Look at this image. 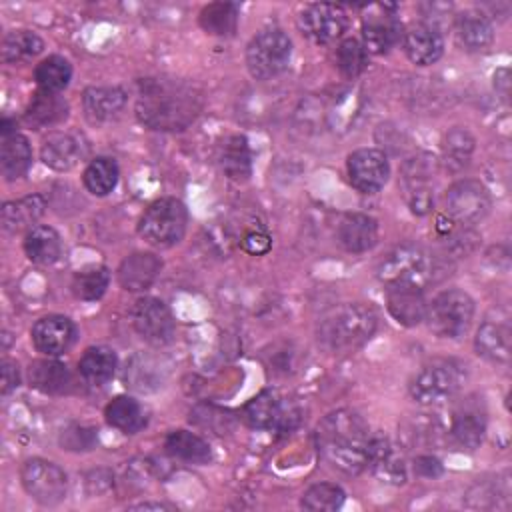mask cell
<instances>
[{"label":"cell","mask_w":512,"mask_h":512,"mask_svg":"<svg viewBox=\"0 0 512 512\" xmlns=\"http://www.w3.org/2000/svg\"><path fill=\"white\" fill-rule=\"evenodd\" d=\"M202 110V94L176 78H144L138 82L136 116L152 130H184Z\"/></svg>","instance_id":"1"},{"label":"cell","mask_w":512,"mask_h":512,"mask_svg":"<svg viewBox=\"0 0 512 512\" xmlns=\"http://www.w3.org/2000/svg\"><path fill=\"white\" fill-rule=\"evenodd\" d=\"M372 434L364 418L340 408L326 414L316 428V446L320 456L344 474H358L366 468Z\"/></svg>","instance_id":"2"},{"label":"cell","mask_w":512,"mask_h":512,"mask_svg":"<svg viewBox=\"0 0 512 512\" xmlns=\"http://www.w3.org/2000/svg\"><path fill=\"white\" fill-rule=\"evenodd\" d=\"M378 316L362 302H346L324 312L316 324V342L328 354H350L376 332Z\"/></svg>","instance_id":"3"},{"label":"cell","mask_w":512,"mask_h":512,"mask_svg":"<svg viewBox=\"0 0 512 512\" xmlns=\"http://www.w3.org/2000/svg\"><path fill=\"white\" fill-rule=\"evenodd\" d=\"M440 270V260L426 248L418 244H400L380 260L376 276L386 288L408 286L424 290L436 280Z\"/></svg>","instance_id":"4"},{"label":"cell","mask_w":512,"mask_h":512,"mask_svg":"<svg viewBox=\"0 0 512 512\" xmlns=\"http://www.w3.org/2000/svg\"><path fill=\"white\" fill-rule=\"evenodd\" d=\"M466 382V364L456 358H434L410 380L408 392L416 404L430 406L452 398Z\"/></svg>","instance_id":"5"},{"label":"cell","mask_w":512,"mask_h":512,"mask_svg":"<svg viewBox=\"0 0 512 512\" xmlns=\"http://www.w3.org/2000/svg\"><path fill=\"white\" fill-rule=\"evenodd\" d=\"M188 224V210L178 198L154 200L138 222V234L152 246L168 248L182 240Z\"/></svg>","instance_id":"6"},{"label":"cell","mask_w":512,"mask_h":512,"mask_svg":"<svg viewBox=\"0 0 512 512\" xmlns=\"http://www.w3.org/2000/svg\"><path fill=\"white\" fill-rule=\"evenodd\" d=\"M474 318V300L458 288L442 290L428 302V328L440 338H460L468 332Z\"/></svg>","instance_id":"7"},{"label":"cell","mask_w":512,"mask_h":512,"mask_svg":"<svg viewBox=\"0 0 512 512\" xmlns=\"http://www.w3.org/2000/svg\"><path fill=\"white\" fill-rule=\"evenodd\" d=\"M292 42L280 28H264L246 46V68L256 80H270L286 70Z\"/></svg>","instance_id":"8"},{"label":"cell","mask_w":512,"mask_h":512,"mask_svg":"<svg viewBox=\"0 0 512 512\" xmlns=\"http://www.w3.org/2000/svg\"><path fill=\"white\" fill-rule=\"evenodd\" d=\"M400 190L404 202L416 216H424L434 208V158L418 154L408 158L400 170Z\"/></svg>","instance_id":"9"},{"label":"cell","mask_w":512,"mask_h":512,"mask_svg":"<svg viewBox=\"0 0 512 512\" xmlns=\"http://www.w3.org/2000/svg\"><path fill=\"white\" fill-rule=\"evenodd\" d=\"M446 216L462 226L478 224L486 218L492 206L488 188L478 180H458L454 182L444 198Z\"/></svg>","instance_id":"10"},{"label":"cell","mask_w":512,"mask_h":512,"mask_svg":"<svg viewBox=\"0 0 512 512\" xmlns=\"http://www.w3.org/2000/svg\"><path fill=\"white\" fill-rule=\"evenodd\" d=\"M24 490L42 506H56L66 498L68 480L64 470L44 458L26 460L20 472Z\"/></svg>","instance_id":"11"},{"label":"cell","mask_w":512,"mask_h":512,"mask_svg":"<svg viewBox=\"0 0 512 512\" xmlns=\"http://www.w3.org/2000/svg\"><path fill=\"white\" fill-rule=\"evenodd\" d=\"M394 4H372L362 16V44L368 54H386L402 38Z\"/></svg>","instance_id":"12"},{"label":"cell","mask_w":512,"mask_h":512,"mask_svg":"<svg viewBox=\"0 0 512 512\" xmlns=\"http://www.w3.org/2000/svg\"><path fill=\"white\" fill-rule=\"evenodd\" d=\"M134 330L152 346H164L172 342L176 332V322L170 308L152 296L140 298L132 308Z\"/></svg>","instance_id":"13"},{"label":"cell","mask_w":512,"mask_h":512,"mask_svg":"<svg viewBox=\"0 0 512 512\" xmlns=\"http://www.w3.org/2000/svg\"><path fill=\"white\" fill-rule=\"evenodd\" d=\"M300 32L316 44L338 40L348 28V14L338 4H308L298 16Z\"/></svg>","instance_id":"14"},{"label":"cell","mask_w":512,"mask_h":512,"mask_svg":"<svg viewBox=\"0 0 512 512\" xmlns=\"http://www.w3.org/2000/svg\"><path fill=\"white\" fill-rule=\"evenodd\" d=\"M242 420L256 430H292L298 420V412L292 406H284L272 390H262L242 408Z\"/></svg>","instance_id":"15"},{"label":"cell","mask_w":512,"mask_h":512,"mask_svg":"<svg viewBox=\"0 0 512 512\" xmlns=\"http://www.w3.org/2000/svg\"><path fill=\"white\" fill-rule=\"evenodd\" d=\"M350 184L362 194H376L390 176L388 156L378 148H360L348 156Z\"/></svg>","instance_id":"16"},{"label":"cell","mask_w":512,"mask_h":512,"mask_svg":"<svg viewBox=\"0 0 512 512\" xmlns=\"http://www.w3.org/2000/svg\"><path fill=\"white\" fill-rule=\"evenodd\" d=\"M486 434V410L482 398L468 396L458 402L450 416V436L466 450H476Z\"/></svg>","instance_id":"17"},{"label":"cell","mask_w":512,"mask_h":512,"mask_svg":"<svg viewBox=\"0 0 512 512\" xmlns=\"http://www.w3.org/2000/svg\"><path fill=\"white\" fill-rule=\"evenodd\" d=\"M366 466L378 480L386 484L398 486L404 484L408 478V464L402 448L386 436H372Z\"/></svg>","instance_id":"18"},{"label":"cell","mask_w":512,"mask_h":512,"mask_svg":"<svg viewBox=\"0 0 512 512\" xmlns=\"http://www.w3.org/2000/svg\"><path fill=\"white\" fill-rule=\"evenodd\" d=\"M32 342L38 352L46 356H60L76 342V326L70 318L50 314L32 326Z\"/></svg>","instance_id":"19"},{"label":"cell","mask_w":512,"mask_h":512,"mask_svg":"<svg viewBox=\"0 0 512 512\" xmlns=\"http://www.w3.org/2000/svg\"><path fill=\"white\" fill-rule=\"evenodd\" d=\"M402 46L410 62L416 66H428L442 56L444 38L438 28L428 22H420L402 34Z\"/></svg>","instance_id":"20"},{"label":"cell","mask_w":512,"mask_h":512,"mask_svg":"<svg viewBox=\"0 0 512 512\" xmlns=\"http://www.w3.org/2000/svg\"><path fill=\"white\" fill-rule=\"evenodd\" d=\"M336 240L346 252H366L378 242V222L360 212L344 214L336 226Z\"/></svg>","instance_id":"21"},{"label":"cell","mask_w":512,"mask_h":512,"mask_svg":"<svg viewBox=\"0 0 512 512\" xmlns=\"http://www.w3.org/2000/svg\"><path fill=\"white\" fill-rule=\"evenodd\" d=\"M476 352L496 364H508L512 354V332L506 320L486 318L474 338Z\"/></svg>","instance_id":"22"},{"label":"cell","mask_w":512,"mask_h":512,"mask_svg":"<svg viewBox=\"0 0 512 512\" xmlns=\"http://www.w3.org/2000/svg\"><path fill=\"white\" fill-rule=\"evenodd\" d=\"M168 366L162 358L152 354H134L124 368V384L138 392H154L164 386Z\"/></svg>","instance_id":"23"},{"label":"cell","mask_w":512,"mask_h":512,"mask_svg":"<svg viewBox=\"0 0 512 512\" xmlns=\"http://www.w3.org/2000/svg\"><path fill=\"white\" fill-rule=\"evenodd\" d=\"M386 308L398 324L416 326L426 318L428 300L422 288L392 286L386 288Z\"/></svg>","instance_id":"24"},{"label":"cell","mask_w":512,"mask_h":512,"mask_svg":"<svg viewBox=\"0 0 512 512\" xmlns=\"http://www.w3.org/2000/svg\"><path fill=\"white\" fill-rule=\"evenodd\" d=\"M162 270V262L156 254L134 252L122 260L118 268V282L124 290L142 292L154 284Z\"/></svg>","instance_id":"25"},{"label":"cell","mask_w":512,"mask_h":512,"mask_svg":"<svg viewBox=\"0 0 512 512\" xmlns=\"http://www.w3.org/2000/svg\"><path fill=\"white\" fill-rule=\"evenodd\" d=\"M456 36L468 52L484 50L494 40L492 20L482 10H464L456 16Z\"/></svg>","instance_id":"26"},{"label":"cell","mask_w":512,"mask_h":512,"mask_svg":"<svg viewBox=\"0 0 512 512\" xmlns=\"http://www.w3.org/2000/svg\"><path fill=\"white\" fill-rule=\"evenodd\" d=\"M68 110H70L68 102L64 96H60V92L38 90L24 112V120L36 130L50 128L64 122L68 116Z\"/></svg>","instance_id":"27"},{"label":"cell","mask_w":512,"mask_h":512,"mask_svg":"<svg viewBox=\"0 0 512 512\" xmlns=\"http://www.w3.org/2000/svg\"><path fill=\"white\" fill-rule=\"evenodd\" d=\"M46 210V200L42 194H28L18 200H10L2 206V228L10 234L22 232L26 228H34L32 224Z\"/></svg>","instance_id":"28"},{"label":"cell","mask_w":512,"mask_h":512,"mask_svg":"<svg viewBox=\"0 0 512 512\" xmlns=\"http://www.w3.org/2000/svg\"><path fill=\"white\" fill-rule=\"evenodd\" d=\"M32 164V148L26 136L12 132L0 142V172L6 180L22 178Z\"/></svg>","instance_id":"29"},{"label":"cell","mask_w":512,"mask_h":512,"mask_svg":"<svg viewBox=\"0 0 512 512\" xmlns=\"http://www.w3.org/2000/svg\"><path fill=\"white\" fill-rule=\"evenodd\" d=\"M28 384L44 394H64L72 386V376L58 360H34L28 366Z\"/></svg>","instance_id":"30"},{"label":"cell","mask_w":512,"mask_h":512,"mask_svg":"<svg viewBox=\"0 0 512 512\" xmlns=\"http://www.w3.org/2000/svg\"><path fill=\"white\" fill-rule=\"evenodd\" d=\"M80 144L72 134L66 132H52L44 140L40 148V158L42 162L56 170V172H66L74 168L80 160Z\"/></svg>","instance_id":"31"},{"label":"cell","mask_w":512,"mask_h":512,"mask_svg":"<svg viewBox=\"0 0 512 512\" xmlns=\"http://www.w3.org/2000/svg\"><path fill=\"white\" fill-rule=\"evenodd\" d=\"M84 112L92 122L114 118L126 104V92L118 86H92L84 90Z\"/></svg>","instance_id":"32"},{"label":"cell","mask_w":512,"mask_h":512,"mask_svg":"<svg viewBox=\"0 0 512 512\" xmlns=\"http://www.w3.org/2000/svg\"><path fill=\"white\" fill-rule=\"evenodd\" d=\"M218 162L222 172L230 180H236V182L248 180V176L252 174V154H250L248 140L240 134L228 136L220 146Z\"/></svg>","instance_id":"33"},{"label":"cell","mask_w":512,"mask_h":512,"mask_svg":"<svg viewBox=\"0 0 512 512\" xmlns=\"http://www.w3.org/2000/svg\"><path fill=\"white\" fill-rule=\"evenodd\" d=\"M116 354L108 346H90L78 362V372L90 386H104L116 372Z\"/></svg>","instance_id":"34"},{"label":"cell","mask_w":512,"mask_h":512,"mask_svg":"<svg viewBox=\"0 0 512 512\" xmlns=\"http://www.w3.org/2000/svg\"><path fill=\"white\" fill-rule=\"evenodd\" d=\"M24 252L34 264H54L62 254L60 234L52 226H34L24 238Z\"/></svg>","instance_id":"35"},{"label":"cell","mask_w":512,"mask_h":512,"mask_svg":"<svg viewBox=\"0 0 512 512\" xmlns=\"http://www.w3.org/2000/svg\"><path fill=\"white\" fill-rule=\"evenodd\" d=\"M106 422L124 434H136L146 426V412L132 396H116L104 410Z\"/></svg>","instance_id":"36"},{"label":"cell","mask_w":512,"mask_h":512,"mask_svg":"<svg viewBox=\"0 0 512 512\" xmlns=\"http://www.w3.org/2000/svg\"><path fill=\"white\" fill-rule=\"evenodd\" d=\"M164 448L170 456L192 464H206L212 458L210 444L188 430H172L164 440Z\"/></svg>","instance_id":"37"},{"label":"cell","mask_w":512,"mask_h":512,"mask_svg":"<svg viewBox=\"0 0 512 512\" xmlns=\"http://www.w3.org/2000/svg\"><path fill=\"white\" fill-rule=\"evenodd\" d=\"M240 8L234 2H212L200 10L198 22L206 34L232 36L238 28Z\"/></svg>","instance_id":"38"},{"label":"cell","mask_w":512,"mask_h":512,"mask_svg":"<svg viewBox=\"0 0 512 512\" xmlns=\"http://www.w3.org/2000/svg\"><path fill=\"white\" fill-rule=\"evenodd\" d=\"M82 182H84L86 190L94 196L110 194L118 184V164H116V160L108 158V156L94 158L86 166V170L82 174Z\"/></svg>","instance_id":"39"},{"label":"cell","mask_w":512,"mask_h":512,"mask_svg":"<svg viewBox=\"0 0 512 512\" xmlns=\"http://www.w3.org/2000/svg\"><path fill=\"white\" fill-rule=\"evenodd\" d=\"M44 48L42 38L30 30L8 32L2 40V60L8 64L24 62L38 56Z\"/></svg>","instance_id":"40"},{"label":"cell","mask_w":512,"mask_h":512,"mask_svg":"<svg viewBox=\"0 0 512 512\" xmlns=\"http://www.w3.org/2000/svg\"><path fill=\"white\" fill-rule=\"evenodd\" d=\"M474 152V136L466 128H452L442 140V156L448 170H462Z\"/></svg>","instance_id":"41"},{"label":"cell","mask_w":512,"mask_h":512,"mask_svg":"<svg viewBox=\"0 0 512 512\" xmlns=\"http://www.w3.org/2000/svg\"><path fill=\"white\" fill-rule=\"evenodd\" d=\"M438 238L440 242L444 244L446 252L454 254V256H466L470 254L476 244H478V234L470 228V226H462V224H456L452 222L450 218L444 220V218H438Z\"/></svg>","instance_id":"42"},{"label":"cell","mask_w":512,"mask_h":512,"mask_svg":"<svg viewBox=\"0 0 512 512\" xmlns=\"http://www.w3.org/2000/svg\"><path fill=\"white\" fill-rule=\"evenodd\" d=\"M110 284V272L106 266H88L72 276V292L78 300H98L104 296Z\"/></svg>","instance_id":"43"},{"label":"cell","mask_w":512,"mask_h":512,"mask_svg":"<svg viewBox=\"0 0 512 512\" xmlns=\"http://www.w3.org/2000/svg\"><path fill=\"white\" fill-rule=\"evenodd\" d=\"M34 78H36V84L40 86V90L60 92L70 84L72 66L62 56H48L36 66Z\"/></svg>","instance_id":"44"},{"label":"cell","mask_w":512,"mask_h":512,"mask_svg":"<svg viewBox=\"0 0 512 512\" xmlns=\"http://www.w3.org/2000/svg\"><path fill=\"white\" fill-rule=\"evenodd\" d=\"M344 490L332 482H320L310 486L300 500V506L310 512H334L344 504Z\"/></svg>","instance_id":"45"},{"label":"cell","mask_w":512,"mask_h":512,"mask_svg":"<svg viewBox=\"0 0 512 512\" xmlns=\"http://www.w3.org/2000/svg\"><path fill=\"white\" fill-rule=\"evenodd\" d=\"M336 66L346 78H356L368 66V52L356 38H344L336 48Z\"/></svg>","instance_id":"46"},{"label":"cell","mask_w":512,"mask_h":512,"mask_svg":"<svg viewBox=\"0 0 512 512\" xmlns=\"http://www.w3.org/2000/svg\"><path fill=\"white\" fill-rule=\"evenodd\" d=\"M60 446L64 450H70V452H86V450H92L98 442V434L94 428L90 426H82V424H72L68 428H64L60 432V438H58Z\"/></svg>","instance_id":"47"},{"label":"cell","mask_w":512,"mask_h":512,"mask_svg":"<svg viewBox=\"0 0 512 512\" xmlns=\"http://www.w3.org/2000/svg\"><path fill=\"white\" fill-rule=\"evenodd\" d=\"M412 468H414V474L420 476V478H428V480H434L438 478L442 472H444V466L442 462L432 456V454H420L414 458L412 462Z\"/></svg>","instance_id":"48"},{"label":"cell","mask_w":512,"mask_h":512,"mask_svg":"<svg viewBox=\"0 0 512 512\" xmlns=\"http://www.w3.org/2000/svg\"><path fill=\"white\" fill-rule=\"evenodd\" d=\"M20 384V372H18V364L4 358L2 366H0V392L6 396L10 394L14 388H18Z\"/></svg>","instance_id":"49"},{"label":"cell","mask_w":512,"mask_h":512,"mask_svg":"<svg viewBox=\"0 0 512 512\" xmlns=\"http://www.w3.org/2000/svg\"><path fill=\"white\" fill-rule=\"evenodd\" d=\"M272 246V240L268 234L264 232H248L244 238H242V248L248 252V254H254V256H260V254H266Z\"/></svg>","instance_id":"50"},{"label":"cell","mask_w":512,"mask_h":512,"mask_svg":"<svg viewBox=\"0 0 512 512\" xmlns=\"http://www.w3.org/2000/svg\"><path fill=\"white\" fill-rule=\"evenodd\" d=\"M494 88L502 94L504 100H508V90H510V80H508V68H498L494 74Z\"/></svg>","instance_id":"51"},{"label":"cell","mask_w":512,"mask_h":512,"mask_svg":"<svg viewBox=\"0 0 512 512\" xmlns=\"http://www.w3.org/2000/svg\"><path fill=\"white\" fill-rule=\"evenodd\" d=\"M130 510H174V506L166 504V502H138V504H130Z\"/></svg>","instance_id":"52"}]
</instances>
